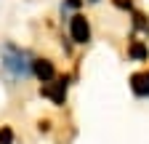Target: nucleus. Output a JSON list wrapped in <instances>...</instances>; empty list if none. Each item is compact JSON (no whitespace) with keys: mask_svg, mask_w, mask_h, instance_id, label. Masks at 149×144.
Instances as JSON below:
<instances>
[{"mask_svg":"<svg viewBox=\"0 0 149 144\" xmlns=\"http://www.w3.org/2000/svg\"><path fill=\"white\" fill-rule=\"evenodd\" d=\"M93 3H96V0H93Z\"/></svg>","mask_w":149,"mask_h":144,"instance_id":"6e6552de","label":"nucleus"},{"mask_svg":"<svg viewBox=\"0 0 149 144\" xmlns=\"http://www.w3.org/2000/svg\"><path fill=\"white\" fill-rule=\"evenodd\" d=\"M32 72H35L43 83H48V80L56 78V69H53V64H51L48 59H35V62H32Z\"/></svg>","mask_w":149,"mask_h":144,"instance_id":"20e7f679","label":"nucleus"},{"mask_svg":"<svg viewBox=\"0 0 149 144\" xmlns=\"http://www.w3.org/2000/svg\"><path fill=\"white\" fill-rule=\"evenodd\" d=\"M40 94L48 96L53 104H64V99H67V80H64V78H59V80L53 78L51 85H43V88H40Z\"/></svg>","mask_w":149,"mask_h":144,"instance_id":"7ed1b4c3","label":"nucleus"},{"mask_svg":"<svg viewBox=\"0 0 149 144\" xmlns=\"http://www.w3.org/2000/svg\"><path fill=\"white\" fill-rule=\"evenodd\" d=\"M130 88L136 96H149V72H136L130 78Z\"/></svg>","mask_w":149,"mask_h":144,"instance_id":"39448f33","label":"nucleus"},{"mask_svg":"<svg viewBox=\"0 0 149 144\" xmlns=\"http://www.w3.org/2000/svg\"><path fill=\"white\" fill-rule=\"evenodd\" d=\"M0 56H3V69L11 72L13 78H27L29 72H32V62H29V56H27L22 48H16L13 43H6L3 51H0Z\"/></svg>","mask_w":149,"mask_h":144,"instance_id":"f257e3e1","label":"nucleus"},{"mask_svg":"<svg viewBox=\"0 0 149 144\" xmlns=\"http://www.w3.org/2000/svg\"><path fill=\"white\" fill-rule=\"evenodd\" d=\"M130 56H133V59H146V48L141 43H133V45H130Z\"/></svg>","mask_w":149,"mask_h":144,"instance_id":"423d86ee","label":"nucleus"},{"mask_svg":"<svg viewBox=\"0 0 149 144\" xmlns=\"http://www.w3.org/2000/svg\"><path fill=\"white\" fill-rule=\"evenodd\" d=\"M0 144H13V131L11 128H0Z\"/></svg>","mask_w":149,"mask_h":144,"instance_id":"0eeeda50","label":"nucleus"},{"mask_svg":"<svg viewBox=\"0 0 149 144\" xmlns=\"http://www.w3.org/2000/svg\"><path fill=\"white\" fill-rule=\"evenodd\" d=\"M69 35H72V40L74 43H88L91 40V24L85 16H72V22H69Z\"/></svg>","mask_w":149,"mask_h":144,"instance_id":"f03ea898","label":"nucleus"}]
</instances>
